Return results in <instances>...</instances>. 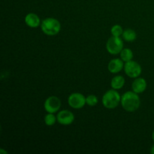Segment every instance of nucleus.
I'll list each match as a JSON object with an SVG mask.
<instances>
[{
	"label": "nucleus",
	"instance_id": "nucleus-5",
	"mask_svg": "<svg viewBox=\"0 0 154 154\" xmlns=\"http://www.w3.org/2000/svg\"><path fill=\"white\" fill-rule=\"evenodd\" d=\"M123 69H124L125 74L129 78H138L142 72L141 65L137 62L134 61V60H131L127 63H125Z\"/></svg>",
	"mask_w": 154,
	"mask_h": 154
},
{
	"label": "nucleus",
	"instance_id": "nucleus-8",
	"mask_svg": "<svg viewBox=\"0 0 154 154\" xmlns=\"http://www.w3.org/2000/svg\"><path fill=\"white\" fill-rule=\"evenodd\" d=\"M57 122L63 126H69L75 121V115L69 110H62L57 115Z\"/></svg>",
	"mask_w": 154,
	"mask_h": 154
},
{
	"label": "nucleus",
	"instance_id": "nucleus-18",
	"mask_svg": "<svg viewBox=\"0 0 154 154\" xmlns=\"http://www.w3.org/2000/svg\"><path fill=\"white\" fill-rule=\"evenodd\" d=\"M150 153L151 154H154V144L152 146L151 149H150Z\"/></svg>",
	"mask_w": 154,
	"mask_h": 154
},
{
	"label": "nucleus",
	"instance_id": "nucleus-20",
	"mask_svg": "<svg viewBox=\"0 0 154 154\" xmlns=\"http://www.w3.org/2000/svg\"><path fill=\"white\" fill-rule=\"evenodd\" d=\"M0 152H1V153H8L7 151H4V150H3L2 149H1V150H0Z\"/></svg>",
	"mask_w": 154,
	"mask_h": 154
},
{
	"label": "nucleus",
	"instance_id": "nucleus-4",
	"mask_svg": "<svg viewBox=\"0 0 154 154\" xmlns=\"http://www.w3.org/2000/svg\"><path fill=\"white\" fill-rule=\"evenodd\" d=\"M106 50L111 55H117L120 54L123 49V42L120 37L112 36L106 42Z\"/></svg>",
	"mask_w": 154,
	"mask_h": 154
},
{
	"label": "nucleus",
	"instance_id": "nucleus-13",
	"mask_svg": "<svg viewBox=\"0 0 154 154\" xmlns=\"http://www.w3.org/2000/svg\"><path fill=\"white\" fill-rule=\"evenodd\" d=\"M122 36H123V38L127 42H132L136 40L137 38V34L135 31L131 29H127L124 30Z\"/></svg>",
	"mask_w": 154,
	"mask_h": 154
},
{
	"label": "nucleus",
	"instance_id": "nucleus-2",
	"mask_svg": "<svg viewBox=\"0 0 154 154\" xmlns=\"http://www.w3.org/2000/svg\"><path fill=\"white\" fill-rule=\"evenodd\" d=\"M41 29L47 35L54 36L59 34L61 30V23L56 18L48 17L42 20Z\"/></svg>",
	"mask_w": 154,
	"mask_h": 154
},
{
	"label": "nucleus",
	"instance_id": "nucleus-17",
	"mask_svg": "<svg viewBox=\"0 0 154 154\" xmlns=\"http://www.w3.org/2000/svg\"><path fill=\"white\" fill-rule=\"evenodd\" d=\"M98 98L95 95H89L86 97V103L89 106L93 107L98 104Z\"/></svg>",
	"mask_w": 154,
	"mask_h": 154
},
{
	"label": "nucleus",
	"instance_id": "nucleus-7",
	"mask_svg": "<svg viewBox=\"0 0 154 154\" xmlns=\"http://www.w3.org/2000/svg\"><path fill=\"white\" fill-rule=\"evenodd\" d=\"M61 105V101L57 96H51L45 100L44 107H45V110L48 113L55 114L60 111Z\"/></svg>",
	"mask_w": 154,
	"mask_h": 154
},
{
	"label": "nucleus",
	"instance_id": "nucleus-15",
	"mask_svg": "<svg viewBox=\"0 0 154 154\" xmlns=\"http://www.w3.org/2000/svg\"><path fill=\"white\" fill-rule=\"evenodd\" d=\"M45 123L48 126H54L57 121V116L54 115L53 113H48L45 117Z\"/></svg>",
	"mask_w": 154,
	"mask_h": 154
},
{
	"label": "nucleus",
	"instance_id": "nucleus-3",
	"mask_svg": "<svg viewBox=\"0 0 154 154\" xmlns=\"http://www.w3.org/2000/svg\"><path fill=\"white\" fill-rule=\"evenodd\" d=\"M102 105L107 109H114L120 105L121 96L116 90H109L105 92L102 99Z\"/></svg>",
	"mask_w": 154,
	"mask_h": 154
},
{
	"label": "nucleus",
	"instance_id": "nucleus-1",
	"mask_svg": "<svg viewBox=\"0 0 154 154\" xmlns=\"http://www.w3.org/2000/svg\"><path fill=\"white\" fill-rule=\"evenodd\" d=\"M122 107L128 112H133L138 110L141 105V100L138 93L134 91H127L121 96Z\"/></svg>",
	"mask_w": 154,
	"mask_h": 154
},
{
	"label": "nucleus",
	"instance_id": "nucleus-19",
	"mask_svg": "<svg viewBox=\"0 0 154 154\" xmlns=\"http://www.w3.org/2000/svg\"><path fill=\"white\" fill-rule=\"evenodd\" d=\"M152 140H153L154 142V130L153 131V132H152Z\"/></svg>",
	"mask_w": 154,
	"mask_h": 154
},
{
	"label": "nucleus",
	"instance_id": "nucleus-9",
	"mask_svg": "<svg viewBox=\"0 0 154 154\" xmlns=\"http://www.w3.org/2000/svg\"><path fill=\"white\" fill-rule=\"evenodd\" d=\"M124 62L121 59H113L108 65V69L111 73L117 74L124 69Z\"/></svg>",
	"mask_w": 154,
	"mask_h": 154
},
{
	"label": "nucleus",
	"instance_id": "nucleus-10",
	"mask_svg": "<svg viewBox=\"0 0 154 154\" xmlns=\"http://www.w3.org/2000/svg\"><path fill=\"white\" fill-rule=\"evenodd\" d=\"M147 84L146 80L143 78H139V77L135 78V81L132 84V91L138 93V94L144 93L147 89Z\"/></svg>",
	"mask_w": 154,
	"mask_h": 154
},
{
	"label": "nucleus",
	"instance_id": "nucleus-11",
	"mask_svg": "<svg viewBox=\"0 0 154 154\" xmlns=\"http://www.w3.org/2000/svg\"><path fill=\"white\" fill-rule=\"evenodd\" d=\"M24 21L26 26L30 28H37L42 24L39 17L35 13L27 14L24 18Z\"/></svg>",
	"mask_w": 154,
	"mask_h": 154
},
{
	"label": "nucleus",
	"instance_id": "nucleus-14",
	"mask_svg": "<svg viewBox=\"0 0 154 154\" xmlns=\"http://www.w3.org/2000/svg\"><path fill=\"white\" fill-rule=\"evenodd\" d=\"M120 54V59L124 63H127V62L131 61V60H132V58H133V52L129 48H123Z\"/></svg>",
	"mask_w": 154,
	"mask_h": 154
},
{
	"label": "nucleus",
	"instance_id": "nucleus-6",
	"mask_svg": "<svg viewBox=\"0 0 154 154\" xmlns=\"http://www.w3.org/2000/svg\"><path fill=\"white\" fill-rule=\"evenodd\" d=\"M68 103L74 109H81L86 105V97L80 93H73L68 98Z\"/></svg>",
	"mask_w": 154,
	"mask_h": 154
},
{
	"label": "nucleus",
	"instance_id": "nucleus-16",
	"mask_svg": "<svg viewBox=\"0 0 154 154\" xmlns=\"http://www.w3.org/2000/svg\"><path fill=\"white\" fill-rule=\"evenodd\" d=\"M111 33L112 36H115V37H120L123 33V27L120 25L116 24V25L113 26L111 29Z\"/></svg>",
	"mask_w": 154,
	"mask_h": 154
},
{
	"label": "nucleus",
	"instance_id": "nucleus-12",
	"mask_svg": "<svg viewBox=\"0 0 154 154\" xmlns=\"http://www.w3.org/2000/svg\"><path fill=\"white\" fill-rule=\"evenodd\" d=\"M125 84V78L121 75H117L114 76L111 79V87L114 90H120L123 87Z\"/></svg>",
	"mask_w": 154,
	"mask_h": 154
}]
</instances>
